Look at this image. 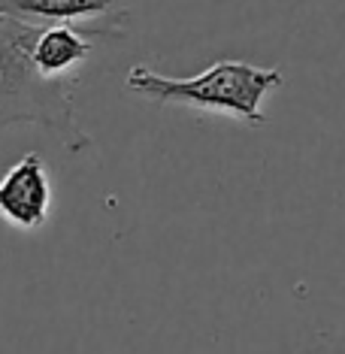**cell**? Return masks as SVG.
<instances>
[{
    "label": "cell",
    "instance_id": "1",
    "mask_svg": "<svg viewBox=\"0 0 345 354\" xmlns=\"http://www.w3.org/2000/svg\"><path fill=\"white\" fill-rule=\"evenodd\" d=\"M39 37V25L0 19V133L12 124H39L58 133L64 149L79 151L88 136L76 122L64 79L37 73L30 52Z\"/></svg>",
    "mask_w": 345,
    "mask_h": 354
},
{
    "label": "cell",
    "instance_id": "2",
    "mask_svg": "<svg viewBox=\"0 0 345 354\" xmlns=\"http://www.w3.org/2000/svg\"><path fill=\"white\" fill-rule=\"evenodd\" d=\"M285 76L272 67H254L245 61H215L209 70L188 79L160 76L149 67H133L127 73V91L149 97L155 103H182L194 109H215L224 115L243 118L245 124L261 127L267 118L261 103L267 91L279 88Z\"/></svg>",
    "mask_w": 345,
    "mask_h": 354
},
{
    "label": "cell",
    "instance_id": "3",
    "mask_svg": "<svg viewBox=\"0 0 345 354\" xmlns=\"http://www.w3.org/2000/svg\"><path fill=\"white\" fill-rule=\"evenodd\" d=\"M49 173L37 151L15 160L0 179V215L15 227H39L49 218Z\"/></svg>",
    "mask_w": 345,
    "mask_h": 354
},
{
    "label": "cell",
    "instance_id": "4",
    "mask_svg": "<svg viewBox=\"0 0 345 354\" xmlns=\"http://www.w3.org/2000/svg\"><path fill=\"white\" fill-rule=\"evenodd\" d=\"M91 55V39L70 25H43L30 52L37 73L46 79H61L67 70L79 67Z\"/></svg>",
    "mask_w": 345,
    "mask_h": 354
},
{
    "label": "cell",
    "instance_id": "5",
    "mask_svg": "<svg viewBox=\"0 0 345 354\" xmlns=\"http://www.w3.org/2000/svg\"><path fill=\"white\" fill-rule=\"evenodd\" d=\"M112 0H0V19L25 25H70L79 19L103 15Z\"/></svg>",
    "mask_w": 345,
    "mask_h": 354
}]
</instances>
